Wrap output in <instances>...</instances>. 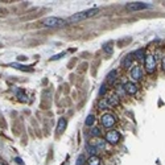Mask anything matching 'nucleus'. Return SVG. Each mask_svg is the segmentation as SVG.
Listing matches in <instances>:
<instances>
[{
	"label": "nucleus",
	"instance_id": "obj_1",
	"mask_svg": "<svg viewBox=\"0 0 165 165\" xmlns=\"http://www.w3.org/2000/svg\"><path fill=\"white\" fill-rule=\"evenodd\" d=\"M100 12L99 8H91V9H86V11H82V12H78V13H75L73 16H70L69 19H67V23H79V21H83V20L86 19H90V17H94Z\"/></svg>",
	"mask_w": 165,
	"mask_h": 165
},
{
	"label": "nucleus",
	"instance_id": "obj_2",
	"mask_svg": "<svg viewBox=\"0 0 165 165\" xmlns=\"http://www.w3.org/2000/svg\"><path fill=\"white\" fill-rule=\"evenodd\" d=\"M119 103H120V98L115 92H111V94L104 96V98L98 103V108H100V110H107V108L116 107Z\"/></svg>",
	"mask_w": 165,
	"mask_h": 165
},
{
	"label": "nucleus",
	"instance_id": "obj_3",
	"mask_svg": "<svg viewBox=\"0 0 165 165\" xmlns=\"http://www.w3.org/2000/svg\"><path fill=\"white\" fill-rule=\"evenodd\" d=\"M66 23L63 19H59V17H46L44 19L41 24L44 27H48V28H59V27H65Z\"/></svg>",
	"mask_w": 165,
	"mask_h": 165
},
{
	"label": "nucleus",
	"instance_id": "obj_4",
	"mask_svg": "<svg viewBox=\"0 0 165 165\" xmlns=\"http://www.w3.org/2000/svg\"><path fill=\"white\" fill-rule=\"evenodd\" d=\"M100 123H102L103 127L111 128V127H114L116 123V116L114 114H111V112H106V114H103L100 116Z\"/></svg>",
	"mask_w": 165,
	"mask_h": 165
},
{
	"label": "nucleus",
	"instance_id": "obj_5",
	"mask_svg": "<svg viewBox=\"0 0 165 165\" xmlns=\"http://www.w3.org/2000/svg\"><path fill=\"white\" fill-rule=\"evenodd\" d=\"M145 71L148 74H153L155 70H156V65H157V62H156V57L155 56H147L145 57Z\"/></svg>",
	"mask_w": 165,
	"mask_h": 165
},
{
	"label": "nucleus",
	"instance_id": "obj_6",
	"mask_svg": "<svg viewBox=\"0 0 165 165\" xmlns=\"http://www.w3.org/2000/svg\"><path fill=\"white\" fill-rule=\"evenodd\" d=\"M151 5L147 3H142V2H136V3H128L126 8L127 11H142V9H147V8H149Z\"/></svg>",
	"mask_w": 165,
	"mask_h": 165
},
{
	"label": "nucleus",
	"instance_id": "obj_7",
	"mask_svg": "<svg viewBox=\"0 0 165 165\" xmlns=\"http://www.w3.org/2000/svg\"><path fill=\"white\" fill-rule=\"evenodd\" d=\"M106 142L110 144H118L120 142V134L115 130H111L106 134Z\"/></svg>",
	"mask_w": 165,
	"mask_h": 165
},
{
	"label": "nucleus",
	"instance_id": "obj_8",
	"mask_svg": "<svg viewBox=\"0 0 165 165\" xmlns=\"http://www.w3.org/2000/svg\"><path fill=\"white\" fill-rule=\"evenodd\" d=\"M143 77V69H142V66H139V65H136L134 66L131 69V78H132V82H138L140 81Z\"/></svg>",
	"mask_w": 165,
	"mask_h": 165
},
{
	"label": "nucleus",
	"instance_id": "obj_9",
	"mask_svg": "<svg viewBox=\"0 0 165 165\" xmlns=\"http://www.w3.org/2000/svg\"><path fill=\"white\" fill-rule=\"evenodd\" d=\"M124 90H126V94H128V95H135L139 91V87L136 84V82L130 81V82L124 83Z\"/></svg>",
	"mask_w": 165,
	"mask_h": 165
},
{
	"label": "nucleus",
	"instance_id": "obj_10",
	"mask_svg": "<svg viewBox=\"0 0 165 165\" xmlns=\"http://www.w3.org/2000/svg\"><path fill=\"white\" fill-rule=\"evenodd\" d=\"M90 145L94 147V149L96 152H102V151H104V148H106V142H104V140H100V139H96L92 143H90Z\"/></svg>",
	"mask_w": 165,
	"mask_h": 165
},
{
	"label": "nucleus",
	"instance_id": "obj_11",
	"mask_svg": "<svg viewBox=\"0 0 165 165\" xmlns=\"http://www.w3.org/2000/svg\"><path fill=\"white\" fill-rule=\"evenodd\" d=\"M132 56L134 54H127L122 61V65H123L124 69H130V67H132V61H134V57H132Z\"/></svg>",
	"mask_w": 165,
	"mask_h": 165
},
{
	"label": "nucleus",
	"instance_id": "obj_12",
	"mask_svg": "<svg viewBox=\"0 0 165 165\" xmlns=\"http://www.w3.org/2000/svg\"><path fill=\"white\" fill-rule=\"evenodd\" d=\"M66 126H67V120L65 118H59L58 123H57V132L58 134H62V132L66 130Z\"/></svg>",
	"mask_w": 165,
	"mask_h": 165
},
{
	"label": "nucleus",
	"instance_id": "obj_13",
	"mask_svg": "<svg viewBox=\"0 0 165 165\" xmlns=\"http://www.w3.org/2000/svg\"><path fill=\"white\" fill-rule=\"evenodd\" d=\"M114 45H112V42H106L104 45L102 46V49L104 52V54H107V56H111L112 54V52H114V48H112Z\"/></svg>",
	"mask_w": 165,
	"mask_h": 165
},
{
	"label": "nucleus",
	"instance_id": "obj_14",
	"mask_svg": "<svg viewBox=\"0 0 165 165\" xmlns=\"http://www.w3.org/2000/svg\"><path fill=\"white\" fill-rule=\"evenodd\" d=\"M86 165H100V159L98 156H90L86 160Z\"/></svg>",
	"mask_w": 165,
	"mask_h": 165
},
{
	"label": "nucleus",
	"instance_id": "obj_15",
	"mask_svg": "<svg viewBox=\"0 0 165 165\" xmlns=\"http://www.w3.org/2000/svg\"><path fill=\"white\" fill-rule=\"evenodd\" d=\"M15 94H16V96H17V99H20V100H23V102H28V96L24 94V92L20 90V88H17V90H15Z\"/></svg>",
	"mask_w": 165,
	"mask_h": 165
},
{
	"label": "nucleus",
	"instance_id": "obj_16",
	"mask_svg": "<svg viewBox=\"0 0 165 165\" xmlns=\"http://www.w3.org/2000/svg\"><path fill=\"white\" fill-rule=\"evenodd\" d=\"M144 56H145V50H144L143 48H142V49H138V50H136L135 53H134V57H135L136 59H143Z\"/></svg>",
	"mask_w": 165,
	"mask_h": 165
},
{
	"label": "nucleus",
	"instance_id": "obj_17",
	"mask_svg": "<svg viewBox=\"0 0 165 165\" xmlns=\"http://www.w3.org/2000/svg\"><path fill=\"white\" fill-rule=\"evenodd\" d=\"M94 123H95V116L92 115V114H90V115H88L87 118H86V120H84V124H86L87 127H91Z\"/></svg>",
	"mask_w": 165,
	"mask_h": 165
},
{
	"label": "nucleus",
	"instance_id": "obj_18",
	"mask_svg": "<svg viewBox=\"0 0 165 165\" xmlns=\"http://www.w3.org/2000/svg\"><path fill=\"white\" fill-rule=\"evenodd\" d=\"M115 94L119 96V98H122V96L126 94V90H124V87L123 86H116V91H115Z\"/></svg>",
	"mask_w": 165,
	"mask_h": 165
},
{
	"label": "nucleus",
	"instance_id": "obj_19",
	"mask_svg": "<svg viewBox=\"0 0 165 165\" xmlns=\"http://www.w3.org/2000/svg\"><path fill=\"white\" fill-rule=\"evenodd\" d=\"M116 79V71L114 70V71H111V73H108V75H107V82H110V83H112Z\"/></svg>",
	"mask_w": 165,
	"mask_h": 165
},
{
	"label": "nucleus",
	"instance_id": "obj_20",
	"mask_svg": "<svg viewBox=\"0 0 165 165\" xmlns=\"http://www.w3.org/2000/svg\"><path fill=\"white\" fill-rule=\"evenodd\" d=\"M100 135H102V131H100L99 130V128H92V130H91V136H95V138H99V136Z\"/></svg>",
	"mask_w": 165,
	"mask_h": 165
},
{
	"label": "nucleus",
	"instance_id": "obj_21",
	"mask_svg": "<svg viewBox=\"0 0 165 165\" xmlns=\"http://www.w3.org/2000/svg\"><path fill=\"white\" fill-rule=\"evenodd\" d=\"M11 66L12 67H15V69H20V70H29V69H27V66H23V65H19V63H11Z\"/></svg>",
	"mask_w": 165,
	"mask_h": 165
},
{
	"label": "nucleus",
	"instance_id": "obj_22",
	"mask_svg": "<svg viewBox=\"0 0 165 165\" xmlns=\"http://www.w3.org/2000/svg\"><path fill=\"white\" fill-rule=\"evenodd\" d=\"M84 164V157L83 156H79V157L77 159V164L75 165H83Z\"/></svg>",
	"mask_w": 165,
	"mask_h": 165
},
{
	"label": "nucleus",
	"instance_id": "obj_23",
	"mask_svg": "<svg viewBox=\"0 0 165 165\" xmlns=\"http://www.w3.org/2000/svg\"><path fill=\"white\" fill-rule=\"evenodd\" d=\"M15 161H16V163H17L19 165H24V161H23V160H21V159H19V157H16V160H15Z\"/></svg>",
	"mask_w": 165,
	"mask_h": 165
},
{
	"label": "nucleus",
	"instance_id": "obj_24",
	"mask_svg": "<svg viewBox=\"0 0 165 165\" xmlns=\"http://www.w3.org/2000/svg\"><path fill=\"white\" fill-rule=\"evenodd\" d=\"M99 92H100L102 95L106 94V86H102V87H100V91H99Z\"/></svg>",
	"mask_w": 165,
	"mask_h": 165
},
{
	"label": "nucleus",
	"instance_id": "obj_25",
	"mask_svg": "<svg viewBox=\"0 0 165 165\" xmlns=\"http://www.w3.org/2000/svg\"><path fill=\"white\" fill-rule=\"evenodd\" d=\"M161 63H163V69L165 70V56L163 57V61H161Z\"/></svg>",
	"mask_w": 165,
	"mask_h": 165
},
{
	"label": "nucleus",
	"instance_id": "obj_26",
	"mask_svg": "<svg viewBox=\"0 0 165 165\" xmlns=\"http://www.w3.org/2000/svg\"><path fill=\"white\" fill-rule=\"evenodd\" d=\"M0 165H5V164H4L3 161H0Z\"/></svg>",
	"mask_w": 165,
	"mask_h": 165
}]
</instances>
